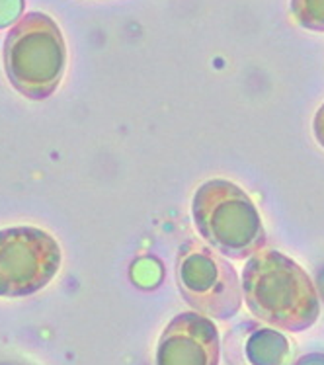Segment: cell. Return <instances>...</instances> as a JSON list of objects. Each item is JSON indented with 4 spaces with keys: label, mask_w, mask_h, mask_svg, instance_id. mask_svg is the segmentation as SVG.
<instances>
[{
    "label": "cell",
    "mask_w": 324,
    "mask_h": 365,
    "mask_svg": "<svg viewBox=\"0 0 324 365\" xmlns=\"http://www.w3.org/2000/svg\"><path fill=\"white\" fill-rule=\"evenodd\" d=\"M313 133H315V139L324 149V104L318 108L317 115L313 120Z\"/></svg>",
    "instance_id": "obj_10"
},
{
    "label": "cell",
    "mask_w": 324,
    "mask_h": 365,
    "mask_svg": "<svg viewBox=\"0 0 324 365\" xmlns=\"http://www.w3.org/2000/svg\"><path fill=\"white\" fill-rule=\"evenodd\" d=\"M23 0H0V28H6L20 16Z\"/></svg>",
    "instance_id": "obj_9"
},
{
    "label": "cell",
    "mask_w": 324,
    "mask_h": 365,
    "mask_svg": "<svg viewBox=\"0 0 324 365\" xmlns=\"http://www.w3.org/2000/svg\"><path fill=\"white\" fill-rule=\"evenodd\" d=\"M289 351L286 336L254 322H244L226 336V359L234 365H283Z\"/></svg>",
    "instance_id": "obj_7"
},
{
    "label": "cell",
    "mask_w": 324,
    "mask_h": 365,
    "mask_svg": "<svg viewBox=\"0 0 324 365\" xmlns=\"http://www.w3.org/2000/svg\"><path fill=\"white\" fill-rule=\"evenodd\" d=\"M59 242L33 225L0 229V297L36 295L59 274Z\"/></svg>",
    "instance_id": "obj_5"
},
{
    "label": "cell",
    "mask_w": 324,
    "mask_h": 365,
    "mask_svg": "<svg viewBox=\"0 0 324 365\" xmlns=\"http://www.w3.org/2000/svg\"><path fill=\"white\" fill-rule=\"evenodd\" d=\"M197 232L213 250L246 260L266 248V229L250 195L234 182L213 178L197 187L192 200Z\"/></svg>",
    "instance_id": "obj_2"
},
{
    "label": "cell",
    "mask_w": 324,
    "mask_h": 365,
    "mask_svg": "<svg viewBox=\"0 0 324 365\" xmlns=\"http://www.w3.org/2000/svg\"><path fill=\"white\" fill-rule=\"evenodd\" d=\"M291 14L305 30L324 31V0H291Z\"/></svg>",
    "instance_id": "obj_8"
},
{
    "label": "cell",
    "mask_w": 324,
    "mask_h": 365,
    "mask_svg": "<svg viewBox=\"0 0 324 365\" xmlns=\"http://www.w3.org/2000/svg\"><path fill=\"white\" fill-rule=\"evenodd\" d=\"M293 365H324V351H313L295 361Z\"/></svg>",
    "instance_id": "obj_11"
},
{
    "label": "cell",
    "mask_w": 324,
    "mask_h": 365,
    "mask_svg": "<svg viewBox=\"0 0 324 365\" xmlns=\"http://www.w3.org/2000/svg\"><path fill=\"white\" fill-rule=\"evenodd\" d=\"M241 279L249 311L268 327L303 332L320 317V299L309 274L273 248L254 254Z\"/></svg>",
    "instance_id": "obj_1"
},
{
    "label": "cell",
    "mask_w": 324,
    "mask_h": 365,
    "mask_svg": "<svg viewBox=\"0 0 324 365\" xmlns=\"http://www.w3.org/2000/svg\"><path fill=\"white\" fill-rule=\"evenodd\" d=\"M221 338L209 317L189 311L166 324L157 344L155 365H219Z\"/></svg>",
    "instance_id": "obj_6"
},
{
    "label": "cell",
    "mask_w": 324,
    "mask_h": 365,
    "mask_svg": "<svg viewBox=\"0 0 324 365\" xmlns=\"http://www.w3.org/2000/svg\"><path fill=\"white\" fill-rule=\"evenodd\" d=\"M176 284L196 313L229 321L242 307V279L223 254L197 239L184 240L176 258Z\"/></svg>",
    "instance_id": "obj_4"
},
{
    "label": "cell",
    "mask_w": 324,
    "mask_h": 365,
    "mask_svg": "<svg viewBox=\"0 0 324 365\" xmlns=\"http://www.w3.org/2000/svg\"><path fill=\"white\" fill-rule=\"evenodd\" d=\"M10 84L30 100H46L59 88L67 45L51 16L30 12L12 26L2 49Z\"/></svg>",
    "instance_id": "obj_3"
}]
</instances>
